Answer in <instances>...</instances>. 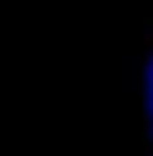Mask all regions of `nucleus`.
<instances>
[{
    "label": "nucleus",
    "mask_w": 153,
    "mask_h": 156,
    "mask_svg": "<svg viewBox=\"0 0 153 156\" xmlns=\"http://www.w3.org/2000/svg\"><path fill=\"white\" fill-rule=\"evenodd\" d=\"M146 101H150V118H153V62H150V73H146Z\"/></svg>",
    "instance_id": "f257e3e1"
}]
</instances>
